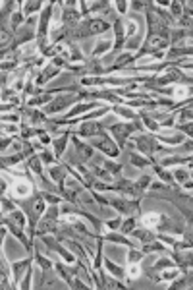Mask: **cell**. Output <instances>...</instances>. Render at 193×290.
Masks as SVG:
<instances>
[{
  "label": "cell",
  "instance_id": "cell-1",
  "mask_svg": "<svg viewBox=\"0 0 193 290\" xmlns=\"http://www.w3.org/2000/svg\"><path fill=\"white\" fill-rule=\"evenodd\" d=\"M133 130V128H130V126H114V136H118V139L120 141H124V137L127 136V133H130Z\"/></svg>",
  "mask_w": 193,
  "mask_h": 290
},
{
  "label": "cell",
  "instance_id": "cell-2",
  "mask_svg": "<svg viewBox=\"0 0 193 290\" xmlns=\"http://www.w3.org/2000/svg\"><path fill=\"white\" fill-rule=\"evenodd\" d=\"M14 190H16L17 195H27V193H29V186L23 184V182H17L16 186H14Z\"/></svg>",
  "mask_w": 193,
  "mask_h": 290
},
{
  "label": "cell",
  "instance_id": "cell-3",
  "mask_svg": "<svg viewBox=\"0 0 193 290\" xmlns=\"http://www.w3.org/2000/svg\"><path fill=\"white\" fill-rule=\"evenodd\" d=\"M145 224H149V226H155L157 224V220H160V217L158 215H153V213H149V215H145Z\"/></svg>",
  "mask_w": 193,
  "mask_h": 290
},
{
  "label": "cell",
  "instance_id": "cell-4",
  "mask_svg": "<svg viewBox=\"0 0 193 290\" xmlns=\"http://www.w3.org/2000/svg\"><path fill=\"white\" fill-rule=\"evenodd\" d=\"M50 174H52L54 180H62V170L60 168H52V170H50Z\"/></svg>",
  "mask_w": 193,
  "mask_h": 290
},
{
  "label": "cell",
  "instance_id": "cell-5",
  "mask_svg": "<svg viewBox=\"0 0 193 290\" xmlns=\"http://www.w3.org/2000/svg\"><path fill=\"white\" fill-rule=\"evenodd\" d=\"M108 267H110V271H112L114 275H118V277H120V275H122V269H120V267H116L114 263H110V261H108Z\"/></svg>",
  "mask_w": 193,
  "mask_h": 290
},
{
  "label": "cell",
  "instance_id": "cell-6",
  "mask_svg": "<svg viewBox=\"0 0 193 290\" xmlns=\"http://www.w3.org/2000/svg\"><path fill=\"white\" fill-rule=\"evenodd\" d=\"M135 236H139L141 240H151V234L149 232H147V234L145 232H135Z\"/></svg>",
  "mask_w": 193,
  "mask_h": 290
},
{
  "label": "cell",
  "instance_id": "cell-7",
  "mask_svg": "<svg viewBox=\"0 0 193 290\" xmlns=\"http://www.w3.org/2000/svg\"><path fill=\"white\" fill-rule=\"evenodd\" d=\"M139 257H141V254H137V251H131V254H130V261H137Z\"/></svg>",
  "mask_w": 193,
  "mask_h": 290
},
{
  "label": "cell",
  "instance_id": "cell-8",
  "mask_svg": "<svg viewBox=\"0 0 193 290\" xmlns=\"http://www.w3.org/2000/svg\"><path fill=\"white\" fill-rule=\"evenodd\" d=\"M137 275H139V269H137V267H131V269H130V277H137Z\"/></svg>",
  "mask_w": 193,
  "mask_h": 290
},
{
  "label": "cell",
  "instance_id": "cell-9",
  "mask_svg": "<svg viewBox=\"0 0 193 290\" xmlns=\"http://www.w3.org/2000/svg\"><path fill=\"white\" fill-rule=\"evenodd\" d=\"M131 228H133V219H130V220H127V224L124 226V230L127 232V230H131Z\"/></svg>",
  "mask_w": 193,
  "mask_h": 290
},
{
  "label": "cell",
  "instance_id": "cell-10",
  "mask_svg": "<svg viewBox=\"0 0 193 290\" xmlns=\"http://www.w3.org/2000/svg\"><path fill=\"white\" fill-rule=\"evenodd\" d=\"M106 47H108V43H103V45H99V47H96V54H99V52H103V50L106 48Z\"/></svg>",
  "mask_w": 193,
  "mask_h": 290
},
{
  "label": "cell",
  "instance_id": "cell-11",
  "mask_svg": "<svg viewBox=\"0 0 193 290\" xmlns=\"http://www.w3.org/2000/svg\"><path fill=\"white\" fill-rule=\"evenodd\" d=\"M183 130H185L187 133H191V136H193V124H189V126H183Z\"/></svg>",
  "mask_w": 193,
  "mask_h": 290
}]
</instances>
